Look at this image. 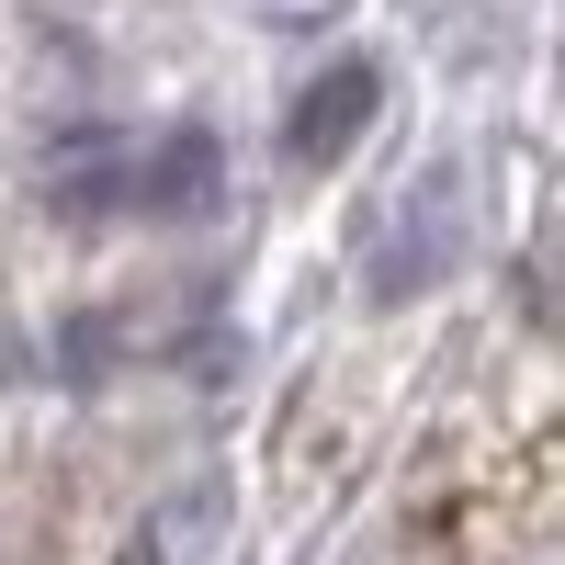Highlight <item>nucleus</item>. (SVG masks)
Here are the masks:
<instances>
[{"mask_svg": "<svg viewBox=\"0 0 565 565\" xmlns=\"http://www.w3.org/2000/svg\"><path fill=\"white\" fill-rule=\"evenodd\" d=\"M226 193V148L193 125H170V136H68L57 159H45V204H68V215H215Z\"/></svg>", "mask_w": 565, "mask_h": 565, "instance_id": "nucleus-1", "label": "nucleus"}, {"mask_svg": "<svg viewBox=\"0 0 565 565\" xmlns=\"http://www.w3.org/2000/svg\"><path fill=\"white\" fill-rule=\"evenodd\" d=\"M452 238H463V193H452V170H430V181H418V204H396V238L373 249V306L430 295V282L452 271Z\"/></svg>", "mask_w": 565, "mask_h": 565, "instance_id": "nucleus-2", "label": "nucleus"}, {"mask_svg": "<svg viewBox=\"0 0 565 565\" xmlns=\"http://www.w3.org/2000/svg\"><path fill=\"white\" fill-rule=\"evenodd\" d=\"M373 103H385V79H373V57H340L328 79H306V103H295V125H282V148H295V170H340V159L362 148V125H373Z\"/></svg>", "mask_w": 565, "mask_h": 565, "instance_id": "nucleus-3", "label": "nucleus"}]
</instances>
